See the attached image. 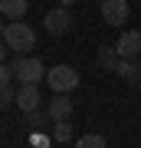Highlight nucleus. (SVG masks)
<instances>
[{
  "instance_id": "obj_19",
  "label": "nucleus",
  "mask_w": 141,
  "mask_h": 148,
  "mask_svg": "<svg viewBox=\"0 0 141 148\" xmlns=\"http://www.w3.org/2000/svg\"><path fill=\"white\" fill-rule=\"evenodd\" d=\"M3 30H7V23H3V20H0V36H3Z\"/></svg>"
},
{
  "instance_id": "obj_15",
  "label": "nucleus",
  "mask_w": 141,
  "mask_h": 148,
  "mask_svg": "<svg viewBox=\"0 0 141 148\" xmlns=\"http://www.w3.org/2000/svg\"><path fill=\"white\" fill-rule=\"evenodd\" d=\"M10 102H16V92L10 89V86H0V109H7Z\"/></svg>"
},
{
  "instance_id": "obj_16",
  "label": "nucleus",
  "mask_w": 141,
  "mask_h": 148,
  "mask_svg": "<svg viewBox=\"0 0 141 148\" xmlns=\"http://www.w3.org/2000/svg\"><path fill=\"white\" fill-rule=\"evenodd\" d=\"M10 79H13V66L0 63V86H10Z\"/></svg>"
},
{
  "instance_id": "obj_1",
  "label": "nucleus",
  "mask_w": 141,
  "mask_h": 148,
  "mask_svg": "<svg viewBox=\"0 0 141 148\" xmlns=\"http://www.w3.org/2000/svg\"><path fill=\"white\" fill-rule=\"evenodd\" d=\"M3 43L13 49V53L26 56L30 49H36V33H33V27H30V23L10 20V23H7V30H3Z\"/></svg>"
},
{
  "instance_id": "obj_3",
  "label": "nucleus",
  "mask_w": 141,
  "mask_h": 148,
  "mask_svg": "<svg viewBox=\"0 0 141 148\" xmlns=\"http://www.w3.org/2000/svg\"><path fill=\"white\" fill-rule=\"evenodd\" d=\"M46 82H49V89L56 92V95H69L79 86V73H76L72 66H63V63H59V66H52L49 73H46Z\"/></svg>"
},
{
  "instance_id": "obj_18",
  "label": "nucleus",
  "mask_w": 141,
  "mask_h": 148,
  "mask_svg": "<svg viewBox=\"0 0 141 148\" xmlns=\"http://www.w3.org/2000/svg\"><path fill=\"white\" fill-rule=\"evenodd\" d=\"M76 3V0H59V7H72Z\"/></svg>"
},
{
  "instance_id": "obj_6",
  "label": "nucleus",
  "mask_w": 141,
  "mask_h": 148,
  "mask_svg": "<svg viewBox=\"0 0 141 148\" xmlns=\"http://www.w3.org/2000/svg\"><path fill=\"white\" fill-rule=\"evenodd\" d=\"M115 49H118L121 59H141V33H138V30H125V33L118 36Z\"/></svg>"
},
{
  "instance_id": "obj_12",
  "label": "nucleus",
  "mask_w": 141,
  "mask_h": 148,
  "mask_svg": "<svg viewBox=\"0 0 141 148\" xmlns=\"http://www.w3.org/2000/svg\"><path fill=\"white\" fill-rule=\"evenodd\" d=\"M99 63H102L105 69H118L121 56H118V49H115V46H102V49H99Z\"/></svg>"
},
{
  "instance_id": "obj_7",
  "label": "nucleus",
  "mask_w": 141,
  "mask_h": 148,
  "mask_svg": "<svg viewBox=\"0 0 141 148\" xmlns=\"http://www.w3.org/2000/svg\"><path fill=\"white\" fill-rule=\"evenodd\" d=\"M16 106H20L23 112H36V109L43 106L40 86H20V92H16Z\"/></svg>"
},
{
  "instance_id": "obj_11",
  "label": "nucleus",
  "mask_w": 141,
  "mask_h": 148,
  "mask_svg": "<svg viewBox=\"0 0 141 148\" xmlns=\"http://www.w3.org/2000/svg\"><path fill=\"white\" fill-rule=\"evenodd\" d=\"M69 138H72V125H69V122H52L49 142H56V145H66Z\"/></svg>"
},
{
  "instance_id": "obj_14",
  "label": "nucleus",
  "mask_w": 141,
  "mask_h": 148,
  "mask_svg": "<svg viewBox=\"0 0 141 148\" xmlns=\"http://www.w3.org/2000/svg\"><path fill=\"white\" fill-rule=\"evenodd\" d=\"M76 148H105V138L102 135H82L76 142Z\"/></svg>"
},
{
  "instance_id": "obj_20",
  "label": "nucleus",
  "mask_w": 141,
  "mask_h": 148,
  "mask_svg": "<svg viewBox=\"0 0 141 148\" xmlns=\"http://www.w3.org/2000/svg\"><path fill=\"white\" fill-rule=\"evenodd\" d=\"M138 86H141V82H138Z\"/></svg>"
},
{
  "instance_id": "obj_4",
  "label": "nucleus",
  "mask_w": 141,
  "mask_h": 148,
  "mask_svg": "<svg viewBox=\"0 0 141 148\" xmlns=\"http://www.w3.org/2000/svg\"><path fill=\"white\" fill-rule=\"evenodd\" d=\"M128 0H102V20L108 23V27H121V23H128Z\"/></svg>"
},
{
  "instance_id": "obj_9",
  "label": "nucleus",
  "mask_w": 141,
  "mask_h": 148,
  "mask_svg": "<svg viewBox=\"0 0 141 148\" xmlns=\"http://www.w3.org/2000/svg\"><path fill=\"white\" fill-rule=\"evenodd\" d=\"M115 76H121L125 82H141V63L138 59H121L118 69H115Z\"/></svg>"
},
{
  "instance_id": "obj_5",
  "label": "nucleus",
  "mask_w": 141,
  "mask_h": 148,
  "mask_svg": "<svg viewBox=\"0 0 141 148\" xmlns=\"http://www.w3.org/2000/svg\"><path fill=\"white\" fill-rule=\"evenodd\" d=\"M46 33H52V36H63V33H69V27H72V13H69V7H56V10L46 13Z\"/></svg>"
},
{
  "instance_id": "obj_21",
  "label": "nucleus",
  "mask_w": 141,
  "mask_h": 148,
  "mask_svg": "<svg viewBox=\"0 0 141 148\" xmlns=\"http://www.w3.org/2000/svg\"><path fill=\"white\" fill-rule=\"evenodd\" d=\"M63 148H66V145H63Z\"/></svg>"
},
{
  "instance_id": "obj_8",
  "label": "nucleus",
  "mask_w": 141,
  "mask_h": 148,
  "mask_svg": "<svg viewBox=\"0 0 141 148\" xmlns=\"http://www.w3.org/2000/svg\"><path fill=\"white\" fill-rule=\"evenodd\" d=\"M46 112H49L52 122H69V115H72V99H69V95H52Z\"/></svg>"
},
{
  "instance_id": "obj_10",
  "label": "nucleus",
  "mask_w": 141,
  "mask_h": 148,
  "mask_svg": "<svg viewBox=\"0 0 141 148\" xmlns=\"http://www.w3.org/2000/svg\"><path fill=\"white\" fill-rule=\"evenodd\" d=\"M26 0H0V13L7 16V20H23L26 16Z\"/></svg>"
},
{
  "instance_id": "obj_2",
  "label": "nucleus",
  "mask_w": 141,
  "mask_h": 148,
  "mask_svg": "<svg viewBox=\"0 0 141 148\" xmlns=\"http://www.w3.org/2000/svg\"><path fill=\"white\" fill-rule=\"evenodd\" d=\"M46 73L49 69L36 56H16L13 59V76L20 79V86H40V79H46Z\"/></svg>"
},
{
  "instance_id": "obj_13",
  "label": "nucleus",
  "mask_w": 141,
  "mask_h": 148,
  "mask_svg": "<svg viewBox=\"0 0 141 148\" xmlns=\"http://www.w3.org/2000/svg\"><path fill=\"white\" fill-rule=\"evenodd\" d=\"M26 119H30V128H43L46 122H52V119H49V112H43V109H36V112H26Z\"/></svg>"
},
{
  "instance_id": "obj_17",
  "label": "nucleus",
  "mask_w": 141,
  "mask_h": 148,
  "mask_svg": "<svg viewBox=\"0 0 141 148\" xmlns=\"http://www.w3.org/2000/svg\"><path fill=\"white\" fill-rule=\"evenodd\" d=\"M7 53H10V46H7V43H3V36H0V63L7 59Z\"/></svg>"
}]
</instances>
